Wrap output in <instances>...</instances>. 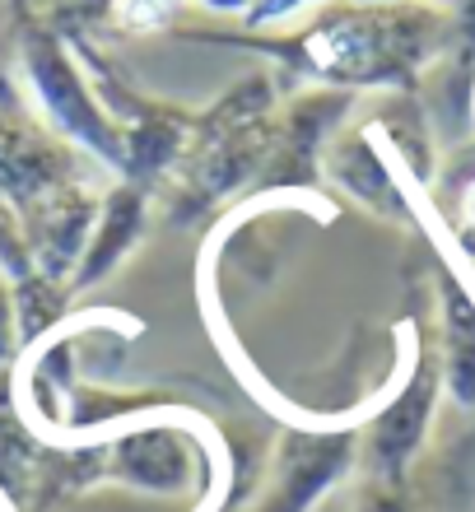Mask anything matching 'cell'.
Returning a JSON list of instances; mask_svg holds the SVG:
<instances>
[{
	"instance_id": "obj_1",
	"label": "cell",
	"mask_w": 475,
	"mask_h": 512,
	"mask_svg": "<svg viewBox=\"0 0 475 512\" xmlns=\"http://www.w3.org/2000/svg\"><path fill=\"white\" fill-rule=\"evenodd\" d=\"M182 42L205 47H243L271 56L294 84L313 89H396L415 94L420 80L448 52V14L429 0H326L313 24L289 33H215V28H173Z\"/></svg>"
},
{
	"instance_id": "obj_2",
	"label": "cell",
	"mask_w": 475,
	"mask_h": 512,
	"mask_svg": "<svg viewBox=\"0 0 475 512\" xmlns=\"http://www.w3.org/2000/svg\"><path fill=\"white\" fill-rule=\"evenodd\" d=\"M275 140V84L266 75H247L219 94L205 112L191 117L187 145L163 182L168 229H187L191 219L210 215L238 187H252L266 168Z\"/></svg>"
},
{
	"instance_id": "obj_3",
	"label": "cell",
	"mask_w": 475,
	"mask_h": 512,
	"mask_svg": "<svg viewBox=\"0 0 475 512\" xmlns=\"http://www.w3.org/2000/svg\"><path fill=\"white\" fill-rule=\"evenodd\" d=\"M14 61L28 84L33 108L42 112L47 131L61 135L66 145H80L108 163L112 173H122L126 163V135L98 103L94 84L84 75L75 47L38 28H14Z\"/></svg>"
},
{
	"instance_id": "obj_4",
	"label": "cell",
	"mask_w": 475,
	"mask_h": 512,
	"mask_svg": "<svg viewBox=\"0 0 475 512\" xmlns=\"http://www.w3.org/2000/svg\"><path fill=\"white\" fill-rule=\"evenodd\" d=\"M438 396H443L438 354L429 350V340L410 322V364L401 368V378L387 387V396L359 424V471H364V480L410 485L415 461H420L429 429H434Z\"/></svg>"
},
{
	"instance_id": "obj_5",
	"label": "cell",
	"mask_w": 475,
	"mask_h": 512,
	"mask_svg": "<svg viewBox=\"0 0 475 512\" xmlns=\"http://www.w3.org/2000/svg\"><path fill=\"white\" fill-rule=\"evenodd\" d=\"M359 424L364 419H322L285 429L271 461V480L252 512H313L331 489L359 471Z\"/></svg>"
},
{
	"instance_id": "obj_6",
	"label": "cell",
	"mask_w": 475,
	"mask_h": 512,
	"mask_svg": "<svg viewBox=\"0 0 475 512\" xmlns=\"http://www.w3.org/2000/svg\"><path fill=\"white\" fill-rule=\"evenodd\" d=\"M145 233H150V191L136 187V182H117L98 205V224L89 233L80 266L70 275V294H84L98 280H108L112 270L140 247Z\"/></svg>"
},
{
	"instance_id": "obj_7",
	"label": "cell",
	"mask_w": 475,
	"mask_h": 512,
	"mask_svg": "<svg viewBox=\"0 0 475 512\" xmlns=\"http://www.w3.org/2000/svg\"><path fill=\"white\" fill-rule=\"evenodd\" d=\"M438 368L448 401L475 415V289L448 261H438Z\"/></svg>"
},
{
	"instance_id": "obj_8",
	"label": "cell",
	"mask_w": 475,
	"mask_h": 512,
	"mask_svg": "<svg viewBox=\"0 0 475 512\" xmlns=\"http://www.w3.org/2000/svg\"><path fill=\"white\" fill-rule=\"evenodd\" d=\"M443 14H448V52L429 75L438 80V122L448 135H457L471 122L475 103V0H443Z\"/></svg>"
},
{
	"instance_id": "obj_9",
	"label": "cell",
	"mask_w": 475,
	"mask_h": 512,
	"mask_svg": "<svg viewBox=\"0 0 475 512\" xmlns=\"http://www.w3.org/2000/svg\"><path fill=\"white\" fill-rule=\"evenodd\" d=\"M14 28H38L80 47L117 28V0H5Z\"/></svg>"
},
{
	"instance_id": "obj_10",
	"label": "cell",
	"mask_w": 475,
	"mask_h": 512,
	"mask_svg": "<svg viewBox=\"0 0 475 512\" xmlns=\"http://www.w3.org/2000/svg\"><path fill=\"white\" fill-rule=\"evenodd\" d=\"M187 5L229 10V14L252 10V0H117V28H126V33H173V19Z\"/></svg>"
},
{
	"instance_id": "obj_11",
	"label": "cell",
	"mask_w": 475,
	"mask_h": 512,
	"mask_svg": "<svg viewBox=\"0 0 475 512\" xmlns=\"http://www.w3.org/2000/svg\"><path fill=\"white\" fill-rule=\"evenodd\" d=\"M354 512H434L415 485H378V480H364L359 485V499Z\"/></svg>"
},
{
	"instance_id": "obj_12",
	"label": "cell",
	"mask_w": 475,
	"mask_h": 512,
	"mask_svg": "<svg viewBox=\"0 0 475 512\" xmlns=\"http://www.w3.org/2000/svg\"><path fill=\"white\" fill-rule=\"evenodd\" d=\"M443 480L457 499L475 503V429L462 433L457 443L448 447V457H443Z\"/></svg>"
},
{
	"instance_id": "obj_13",
	"label": "cell",
	"mask_w": 475,
	"mask_h": 512,
	"mask_svg": "<svg viewBox=\"0 0 475 512\" xmlns=\"http://www.w3.org/2000/svg\"><path fill=\"white\" fill-rule=\"evenodd\" d=\"M308 5H326V0H252V10L243 14L247 28H271L275 19H289V14L308 10Z\"/></svg>"
},
{
	"instance_id": "obj_14",
	"label": "cell",
	"mask_w": 475,
	"mask_h": 512,
	"mask_svg": "<svg viewBox=\"0 0 475 512\" xmlns=\"http://www.w3.org/2000/svg\"><path fill=\"white\" fill-rule=\"evenodd\" d=\"M364 5H387V0H364Z\"/></svg>"
}]
</instances>
